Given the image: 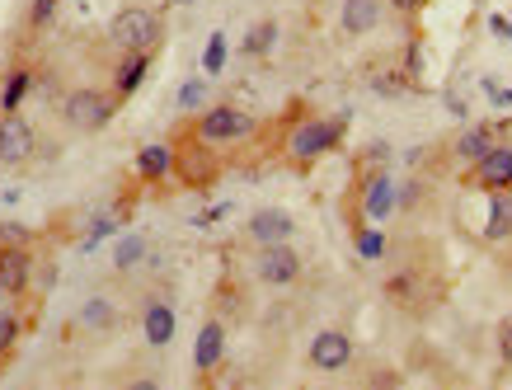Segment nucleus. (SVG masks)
I'll use <instances>...</instances> for the list:
<instances>
[{
  "label": "nucleus",
  "instance_id": "1",
  "mask_svg": "<svg viewBox=\"0 0 512 390\" xmlns=\"http://www.w3.org/2000/svg\"><path fill=\"white\" fill-rule=\"evenodd\" d=\"M254 137H259V118L245 113L240 104H207L193 123V141L212 146V151H231V146H245Z\"/></svg>",
  "mask_w": 512,
  "mask_h": 390
},
{
  "label": "nucleus",
  "instance_id": "2",
  "mask_svg": "<svg viewBox=\"0 0 512 390\" xmlns=\"http://www.w3.org/2000/svg\"><path fill=\"white\" fill-rule=\"evenodd\" d=\"M343 132H348V113H339V118H301V123H292L282 151H287L292 165H311V160L329 156L339 146Z\"/></svg>",
  "mask_w": 512,
  "mask_h": 390
},
{
  "label": "nucleus",
  "instance_id": "3",
  "mask_svg": "<svg viewBox=\"0 0 512 390\" xmlns=\"http://www.w3.org/2000/svg\"><path fill=\"white\" fill-rule=\"evenodd\" d=\"M109 43L118 52H156L165 43V15L151 5H127L109 24Z\"/></svg>",
  "mask_w": 512,
  "mask_h": 390
},
{
  "label": "nucleus",
  "instance_id": "4",
  "mask_svg": "<svg viewBox=\"0 0 512 390\" xmlns=\"http://www.w3.org/2000/svg\"><path fill=\"white\" fill-rule=\"evenodd\" d=\"M118 113V94H104L99 85H76V90L62 94V123L71 132H104Z\"/></svg>",
  "mask_w": 512,
  "mask_h": 390
},
{
  "label": "nucleus",
  "instance_id": "5",
  "mask_svg": "<svg viewBox=\"0 0 512 390\" xmlns=\"http://www.w3.org/2000/svg\"><path fill=\"white\" fill-rule=\"evenodd\" d=\"M301 254L292 250V240H282V245H254V282H264V287H292L301 278Z\"/></svg>",
  "mask_w": 512,
  "mask_h": 390
},
{
  "label": "nucleus",
  "instance_id": "6",
  "mask_svg": "<svg viewBox=\"0 0 512 390\" xmlns=\"http://www.w3.org/2000/svg\"><path fill=\"white\" fill-rule=\"evenodd\" d=\"M38 156V127L24 118V113H0V165H29Z\"/></svg>",
  "mask_w": 512,
  "mask_h": 390
},
{
  "label": "nucleus",
  "instance_id": "7",
  "mask_svg": "<svg viewBox=\"0 0 512 390\" xmlns=\"http://www.w3.org/2000/svg\"><path fill=\"white\" fill-rule=\"evenodd\" d=\"M353 358H357V348H353V339L343 334V329H320L311 339V348H306V362H311L315 372H348L353 367Z\"/></svg>",
  "mask_w": 512,
  "mask_h": 390
},
{
  "label": "nucleus",
  "instance_id": "8",
  "mask_svg": "<svg viewBox=\"0 0 512 390\" xmlns=\"http://www.w3.org/2000/svg\"><path fill=\"white\" fill-rule=\"evenodd\" d=\"M470 188L480 193H498V188H512V146H489L475 165H470Z\"/></svg>",
  "mask_w": 512,
  "mask_h": 390
},
{
  "label": "nucleus",
  "instance_id": "9",
  "mask_svg": "<svg viewBox=\"0 0 512 390\" xmlns=\"http://www.w3.org/2000/svg\"><path fill=\"white\" fill-rule=\"evenodd\" d=\"M33 287V250L29 245H0V297H24Z\"/></svg>",
  "mask_w": 512,
  "mask_h": 390
},
{
  "label": "nucleus",
  "instance_id": "10",
  "mask_svg": "<svg viewBox=\"0 0 512 390\" xmlns=\"http://www.w3.org/2000/svg\"><path fill=\"white\" fill-rule=\"evenodd\" d=\"M386 24V0H339V33L343 38H367Z\"/></svg>",
  "mask_w": 512,
  "mask_h": 390
},
{
  "label": "nucleus",
  "instance_id": "11",
  "mask_svg": "<svg viewBox=\"0 0 512 390\" xmlns=\"http://www.w3.org/2000/svg\"><path fill=\"white\" fill-rule=\"evenodd\" d=\"M245 231H249L254 245H282V240H292L296 235V217L292 212H282V207H259V212L245 221Z\"/></svg>",
  "mask_w": 512,
  "mask_h": 390
},
{
  "label": "nucleus",
  "instance_id": "12",
  "mask_svg": "<svg viewBox=\"0 0 512 390\" xmlns=\"http://www.w3.org/2000/svg\"><path fill=\"white\" fill-rule=\"evenodd\" d=\"M118 325H123V306H118L113 297H90L76 311V329L80 334H90V339H104V334H113Z\"/></svg>",
  "mask_w": 512,
  "mask_h": 390
},
{
  "label": "nucleus",
  "instance_id": "13",
  "mask_svg": "<svg viewBox=\"0 0 512 390\" xmlns=\"http://www.w3.org/2000/svg\"><path fill=\"white\" fill-rule=\"evenodd\" d=\"M362 221H386L395 212V179L386 170H372L362 179Z\"/></svg>",
  "mask_w": 512,
  "mask_h": 390
},
{
  "label": "nucleus",
  "instance_id": "14",
  "mask_svg": "<svg viewBox=\"0 0 512 390\" xmlns=\"http://www.w3.org/2000/svg\"><path fill=\"white\" fill-rule=\"evenodd\" d=\"M226 358V325L221 320H207L198 329V344H193V372L198 376H212Z\"/></svg>",
  "mask_w": 512,
  "mask_h": 390
},
{
  "label": "nucleus",
  "instance_id": "15",
  "mask_svg": "<svg viewBox=\"0 0 512 390\" xmlns=\"http://www.w3.org/2000/svg\"><path fill=\"white\" fill-rule=\"evenodd\" d=\"M151 62H156V52H123L118 57V66H113V94H118V104L141 90V80L151 76Z\"/></svg>",
  "mask_w": 512,
  "mask_h": 390
},
{
  "label": "nucleus",
  "instance_id": "16",
  "mask_svg": "<svg viewBox=\"0 0 512 390\" xmlns=\"http://www.w3.org/2000/svg\"><path fill=\"white\" fill-rule=\"evenodd\" d=\"M141 334H146V344L151 348H170V339H174V306L165 297L141 301Z\"/></svg>",
  "mask_w": 512,
  "mask_h": 390
},
{
  "label": "nucleus",
  "instance_id": "17",
  "mask_svg": "<svg viewBox=\"0 0 512 390\" xmlns=\"http://www.w3.org/2000/svg\"><path fill=\"white\" fill-rule=\"evenodd\" d=\"M489 146H498V123H470L461 137L451 141V160L470 170V165H475V160H480Z\"/></svg>",
  "mask_w": 512,
  "mask_h": 390
},
{
  "label": "nucleus",
  "instance_id": "18",
  "mask_svg": "<svg viewBox=\"0 0 512 390\" xmlns=\"http://www.w3.org/2000/svg\"><path fill=\"white\" fill-rule=\"evenodd\" d=\"M146 264H151V235L127 231L113 240V273H118V278H132V273Z\"/></svg>",
  "mask_w": 512,
  "mask_h": 390
},
{
  "label": "nucleus",
  "instance_id": "19",
  "mask_svg": "<svg viewBox=\"0 0 512 390\" xmlns=\"http://www.w3.org/2000/svg\"><path fill=\"white\" fill-rule=\"evenodd\" d=\"M480 240L484 245H508L512 240V188L489 193V221H484Z\"/></svg>",
  "mask_w": 512,
  "mask_h": 390
},
{
  "label": "nucleus",
  "instance_id": "20",
  "mask_svg": "<svg viewBox=\"0 0 512 390\" xmlns=\"http://www.w3.org/2000/svg\"><path fill=\"white\" fill-rule=\"evenodd\" d=\"M170 174H174V146H165V141L141 146L137 151V179L141 184H165Z\"/></svg>",
  "mask_w": 512,
  "mask_h": 390
},
{
  "label": "nucleus",
  "instance_id": "21",
  "mask_svg": "<svg viewBox=\"0 0 512 390\" xmlns=\"http://www.w3.org/2000/svg\"><path fill=\"white\" fill-rule=\"evenodd\" d=\"M123 217H127V207H99L90 217V226H85V235H80V254H90L104 240H113V235L123 231Z\"/></svg>",
  "mask_w": 512,
  "mask_h": 390
},
{
  "label": "nucleus",
  "instance_id": "22",
  "mask_svg": "<svg viewBox=\"0 0 512 390\" xmlns=\"http://www.w3.org/2000/svg\"><path fill=\"white\" fill-rule=\"evenodd\" d=\"M38 76H33V66H15L10 76H5V94H0V113H19V104L33 94Z\"/></svg>",
  "mask_w": 512,
  "mask_h": 390
},
{
  "label": "nucleus",
  "instance_id": "23",
  "mask_svg": "<svg viewBox=\"0 0 512 390\" xmlns=\"http://www.w3.org/2000/svg\"><path fill=\"white\" fill-rule=\"evenodd\" d=\"M273 47H278V19H259V24H249L245 29L240 52H245V57H268Z\"/></svg>",
  "mask_w": 512,
  "mask_h": 390
},
{
  "label": "nucleus",
  "instance_id": "24",
  "mask_svg": "<svg viewBox=\"0 0 512 390\" xmlns=\"http://www.w3.org/2000/svg\"><path fill=\"white\" fill-rule=\"evenodd\" d=\"M353 240H357V254L367 259V264H381L386 259V231L376 226V221H357V231H353Z\"/></svg>",
  "mask_w": 512,
  "mask_h": 390
},
{
  "label": "nucleus",
  "instance_id": "25",
  "mask_svg": "<svg viewBox=\"0 0 512 390\" xmlns=\"http://www.w3.org/2000/svg\"><path fill=\"white\" fill-rule=\"evenodd\" d=\"M367 85H372V94H381V99H400V94L414 90V80L404 76V71H372Z\"/></svg>",
  "mask_w": 512,
  "mask_h": 390
},
{
  "label": "nucleus",
  "instance_id": "26",
  "mask_svg": "<svg viewBox=\"0 0 512 390\" xmlns=\"http://www.w3.org/2000/svg\"><path fill=\"white\" fill-rule=\"evenodd\" d=\"M226 62H231V43H226V33L217 29L207 38V52H202V76H221Z\"/></svg>",
  "mask_w": 512,
  "mask_h": 390
},
{
  "label": "nucleus",
  "instance_id": "27",
  "mask_svg": "<svg viewBox=\"0 0 512 390\" xmlns=\"http://www.w3.org/2000/svg\"><path fill=\"white\" fill-rule=\"evenodd\" d=\"M207 99H212V85H207V76L184 80V85H179V113H202V109H207Z\"/></svg>",
  "mask_w": 512,
  "mask_h": 390
},
{
  "label": "nucleus",
  "instance_id": "28",
  "mask_svg": "<svg viewBox=\"0 0 512 390\" xmlns=\"http://www.w3.org/2000/svg\"><path fill=\"white\" fill-rule=\"evenodd\" d=\"M57 10H62V0H29V29H47L52 19H57Z\"/></svg>",
  "mask_w": 512,
  "mask_h": 390
},
{
  "label": "nucleus",
  "instance_id": "29",
  "mask_svg": "<svg viewBox=\"0 0 512 390\" xmlns=\"http://www.w3.org/2000/svg\"><path fill=\"white\" fill-rule=\"evenodd\" d=\"M19 344V311L0 306V353H10Z\"/></svg>",
  "mask_w": 512,
  "mask_h": 390
},
{
  "label": "nucleus",
  "instance_id": "30",
  "mask_svg": "<svg viewBox=\"0 0 512 390\" xmlns=\"http://www.w3.org/2000/svg\"><path fill=\"white\" fill-rule=\"evenodd\" d=\"M400 71H404V76H409V80H414V85H419V80H423V47H419V43H409V47H404Z\"/></svg>",
  "mask_w": 512,
  "mask_h": 390
},
{
  "label": "nucleus",
  "instance_id": "31",
  "mask_svg": "<svg viewBox=\"0 0 512 390\" xmlns=\"http://www.w3.org/2000/svg\"><path fill=\"white\" fill-rule=\"evenodd\" d=\"M419 203H423V184H419V179H409V184L395 188V207H404V212H414Z\"/></svg>",
  "mask_w": 512,
  "mask_h": 390
},
{
  "label": "nucleus",
  "instance_id": "32",
  "mask_svg": "<svg viewBox=\"0 0 512 390\" xmlns=\"http://www.w3.org/2000/svg\"><path fill=\"white\" fill-rule=\"evenodd\" d=\"M33 231L29 226H19V221H0V245H29Z\"/></svg>",
  "mask_w": 512,
  "mask_h": 390
},
{
  "label": "nucleus",
  "instance_id": "33",
  "mask_svg": "<svg viewBox=\"0 0 512 390\" xmlns=\"http://www.w3.org/2000/svg\"><path fill=\"white\" fill-rule=\"evenodd\" d=\"M386 156H390V146L386 141H372V146H367V151H362V165H367V170H386Z\"/></svg>",
  "mask_w": 512,
  "mask_h": 390
},
{
  "label": "nucleus",
  "instance_id": "34",
  "mask_svg": "<svg viewBox=\"0 0 512 390\" xmlns=\"http://www.w3.org/2000/svg\"><path fill=\"white\" fill-rule=\"evenodd\" d=\"M498 358L512 367V315L503 320V329H498Z\"/></svg>",
  "mask_w": 512,
  "mask_h": 390
},
{
  "label": "nucleus",
  "instance_id": "35",
  "mask_svg": "<svg viewBox=\"0 0 512 390\" xmlns=\"http://www.w3.org/2000/svg\"><path fill=\"white\" fill-rule=\"evenodd\" d=\"M386 5L395 15H423V10H428V0H386Z\"/></svg>",
  "mask_w": 512,
  "mask_h": 390
},
{
  "label": "nucleus",
  "instance_id": "36",
  "mask_svg": "<svg viewBox=\"0 0 512 390\" xmlns=\"http://www.w3.org/2000/svg\"><path fill=\"white\" fill-rule=\"evenodd\" d=\"M165 5H198V0H165Z\"/></svg>",
  "mask_w": 512,
  "mask_h": 390
},
{
  "label": "nucleus",
  "instance_id": "37",
  "mask_svg": "<svg viewBox=\"0 0 512 390\" xmlns=\"http://www.w3.org/2000/svg\"><path fill=\"white\" fill-rule=\"evenodd\" d=\"M0 94H5V76H0Z\"/></svg>",
  "mask_w": 512,
  "mask_h": 390
},
{
  "label": "nucleus",
  "instance_id": "38",
  "mask_svg": "<svg viewBox=\"0 0 512 390\" xmlns=\"http://www.w3.org/2000/svg\"><path fill=\"white\" fill-rule=\"evenodd\" d=\"M0 358H5V353H0Z\"/></svg>",
  "mask_w": 512,
  "mask_h": 390
}]
</instances>
